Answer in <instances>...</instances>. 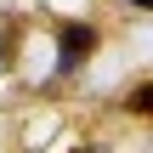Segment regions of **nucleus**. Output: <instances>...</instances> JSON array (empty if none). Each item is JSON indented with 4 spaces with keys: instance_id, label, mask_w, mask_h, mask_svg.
I'll list each match as a JSON object with an SVG mask.
<instances>
[{
    "instance_id": "obj_1",
    "label": "nucleus",
    "mask_w": 153,
    "mask_h": 153,
    "mask_svg": "<svg viewBox=\"0 0 153 153\" xmlns=\"http://www.w3.org/2000/svg\"><path fill=\"white\" fill-rule=\"evenodd\" d=\"M91 51H97V28H91V23H62V28H57V57H62V74H74Z\"/></svg>"
},
{
    "instance_id": "obj_2",
    "label": "nucleus",
    "mask_w": 153,
    "mask_h": 153,
    "mask_svg": "<svg viewBox=\"0 0 153 153\" xmlns=\"http://www.w3.org/2000/svg\"><path fill=\"white\" fill-rule=\"evenodd\" d=\"M131 114H153V91H148V85L131 91Z\"/></svg>"
},
{
    "instance_id": "obj_3",
    "label": "nucleus",
    "mask_w": 153,
    "mask_h": 153,
    "mask_svg": "<svg viewBox=\"0 0 153 153\" xmlns=\"http://www.w3.org/2000/svg\"><path fill=\"white\" fill-rule=\"evenodd\" d=\"M79 153H97V148H79Z\"/></svg>"
}]
</instances>
